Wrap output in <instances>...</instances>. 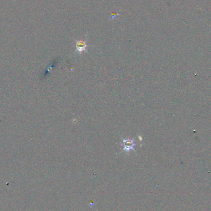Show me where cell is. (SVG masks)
Masks as SVG:
<instances>
[{
  "label": "cell",
  "instance_id": "cell-1",
  "mask_svg": "<svg viewBox=\"0 0 211 211\" xmlns=\"http://www.w3.org/2000/svg\"><path fill=\"white\" fill-rule=\"evenodd\" d=\"M121 146L123 147L122 151L125 152H129L131 151H135L134 147L136 145L133 139H130V138H125L122 139L121 141Z\"/></svg>",
  "mask_w": 211,
  "mask_h": 211
},
{
  "label": "cell",
  "instance_id": "cell-2",
  "mask_svg": "<svg viewBox=\"0 0 211 211\" xmlns=\"http://www.w3.org/2000/svg\"><path fill=\"white\" fill-rule=\"evenodd\" d=\"M75 43H76L75 44L76 51H77L78 53H82L83 52L86 51L88 45H86L85 42H83L82 40H77L76 41Z\"/></svg>",
  "mask_w": 211,
  "mask_h": 211
}]
</instances>
